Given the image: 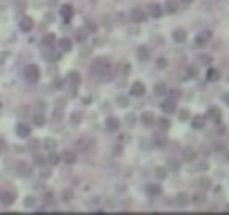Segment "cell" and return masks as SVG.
<instances>
[{
  "mask_svg": "<svg viewBox=\"0 0 229 215\" xmlns=\"http://www.w3.org/2000/svg\"><path fill=\"white\" fill-rule=\"evenodd\" d=\"M18 135H20V137H27V135H29V128H18Z\"/></svg>",
  "mask_w": 229,
  "mask_h": 215,
  "instance_id": "3",
  "label": "cell"
},
{
  "mask_svg": "<svg viewBox=\"0 0 229 215\" xmlns=\"http://www.w3.org/2000/svg\"><path fill=\"white\" fill-rule=\"evenodd\" d=\"M11 200H14V195H11V193H5V202L9 204V202H11Z\"/></svg>",
  "mask_w": 229,
  "mask_h": 215,
  "instance_id": "6",
  "label": "cell"
},
{
  "mask_svg": "<svg viewBox=\"0 0 229 215\" xmlns=\"http://www.w3.org/2000/svg\"><path fill=\"white\" fill-rule=\"evenodd\" d=\"M61 14H63V16H72V7H63Z\"/></svg>",
  "mask_w": 229,
  "mask_h": 215,
  "instance_id": "4",
  "label": "cell"
},
{
  "mask_svg": "<svg viewBox=\"0 0 229 215\" xmlns=\"http://www.w3.org/2000/svg\"><path fill=\"white\" fill-rule=\"evenodd\" d=\"M141 92H144V85H141V83H135V85H132V94H141Z\"/></svg>",
  "mask_w": 229,
  "mask_h": 215,
  "instance_id": "2",
  "label": "cell"
},
{
  "mask_svg": "<svg viewBox=\"0 0 229 215\" xmlns=\"http://www.w3.org/2000/svg\"><path fill=\"white\" fill-rule=\"evenodd\" d=\"M36 76H38V70H36V67H27V79L34 81Z\"/></svg>",
  "mask_w": 229,
  "mask_h": 215,
  "instance_id": "1",
  "label": "cell"
},
{
  "mask_svg": "<svg viewBox=\"0 0 229 215\" xmlns=\"http://www.w3.org/2000/svg\"><path fill=\"white\" fill-rule=\"evenodd\" d=\"M29 27H32V20H27V18H25V20H23V29H29Z\"/></svg>",
  "mask_w": 229,
  "mask_h": 215,
  "instance_id": "5",
  "label": "cell"
}]
</instances>
